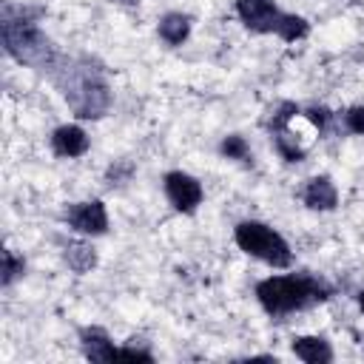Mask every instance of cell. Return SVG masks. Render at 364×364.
Masks as SVG:
<instances>
[{
	"label": "cell",
	"mask_w": 364,
	"mask_h": 364,
	"mask_svg": "<svg viewBox=\"0 0 364 364\" xmlns=\"http://www.w3.org/2000/svg\"><path fill=\"white\" fill-rule=\"evenodd\" d=\"M63 100L74 111L77 119H102L111 108V85L105 80V68L94 57H63L48 71Z\"/></svg>",
	"instance_id": "1"
},
{
	"label": "cell",
	"mask_w": 364,
	"mask_h": 364,
	"mask_svg": "<svg viewBox=\"0 0 364 364\" xmlns=\"http://www.w3.org/2000/svg\"><path fill=\"white\" fill-rule=\"evenodd\" d=\"M37 17H40L37 9L3 0V9H0L3 48L20 65H28V68H37V71H51L60 60V51L46 37V31L37 26Z\"/></svg>",
	"instance_id": "2"
},
{
	"label": "cell",
	"mask_w": 364,
	"mask_h": 364,
	"mask_svg": "<svg viewBox=\"0 0 364 364\" xmlns=\"http://www.w3.org/2000/svg\"><path fill=\"white\" fill-rule=\"evenodd\" d=\"M333 296V287L313 276V273H284V276H267L256 284V301L262 310L273 318L310 310Z\"/></svg>",
	"instance_id": "3"
},
{
	"label": "cell",
	"mask_w": 364,
	"mask_h": 364,
	"mask_svg": "<svg viewBox=\"0 0 364 364\" xmlns=\"http://www.w3.org/2000/svg\"><path fill=\"white\" fill-rule=\"evenodd\" d=\"M236 17L253 34H276L284 43H299L310 34V23L301 14L282 11L273 0H236Z\"/></svg>",
	"instance_id": "4"
},
{
	"label": "cell",
	"mask_w": 364,
	"mask_h": 364,
	"mask_svg": "<svg viewBox=\"0 0 364 364\" xmlns=\"http://www.w3.org/2000/svg\"><path fill=\"white\" fill-rule=\"evenodd\" d=\"M233 242L239 245V250H245L247 256H253L270 267L284 270L293 264V250H290L287 239L264 222H256V219L239 222L233 228Z\"/></svg>",
	"instance_id": "5"
},
{
	"label": "cell",
	"mask_w": 364,
	"mask_h": 364,
	"mask_svg": "<svg viewBox=\"0 0 364 364\" xmlns=\"http://www.w3.org/2000/svg\"><path fill=\"white\" fill-rule=\"evenodd\" d=\"M299 114H301V105H296V102L287 100V102H282V105L270 114V122H267L276 154H279L284 162H290V165L304 162V156H307V148H304V145L299 142V136L290 131V119L299 117Z\"/></svg>",
	"instance_id": "6"
},
{
	"label": "cell",
	"mask_w": 364,
	"mask_h": 364,
	"mask_svg": "<svg viewBox=\"0 0 364 364\" xmlns=\"http://www.w3.org/2000/svg\"><path fill=\"white\" fill-rule=\"evenodd\" d=\"M162 191H165L171 208L179 210V213H185V216L196 213L199 205L205 202L202 182L193 173H188V171H168L162 176Z\"/></svg>",
	"instance_id": "7"
},
{
	"label": "cell",
	"mask_w": 364,
	"mask_h": 364,
	"mask_svg": "<svg viewBox=\"0 0 364 364\" xmlns=\"http://www.w3.org/2000/svg\"><path fill=\"white\" fill-rule=\"evenodd\" d=\"M65 225L80 236H102L108 230V210L102 199H85L65 208Z\"/></svg>",
	"instance_id": "8"
},
{
	"label": "cell",
	"mask_w": 364,
	"mask_h": 364,
	"mask_svg": "<svg viewBox=\"0 0 364 364\" xmlns=\"http://www.w3.org/2000/svg\"><path fill=\"white\" fill-rule=\"evenodd\" d=\"M88 148H91V139H88L85 128H80V125H74V122L57 125V128L51 131V151H54V156H60V159H77V156H82Z\"/></svg>",
	"instance_id": "9"
},
{
	"label": "cell",
	"mask_w": 364,
	"mask_h": 364,
	"mask_svg": "<svg viewBox=\"0 0 364 364\" xmlns=\"http://www.w3.org/2000/svg\"><path fill=\"white\" fill-rule=\"evenodd\" d=\"M301 202H304L310 210L327 213V210H336V205H338V191H336V185H333L330 176L318 173V176H310V179L304 182Z\"/></svg>",
	"instance_id": "10"
},
{
	"label": "cell",
	"mask_w": 364,
	"mask_h": 364,
	"mask_svg": "<svg viewBox=\"0 0 364 364\" xmlns=\"http://www.w3.org/2000/svg\"><path fill=\"white\" fill-rule=\"evenodd\" d=\"M80 347L88 361H114L117 358V344L102 327H82L80 330Z\"/></svg>",
	"instance_id": "11"
},
{
	"label": "cell",
	"mask_w": 364,
	"mask_h": 364,
	"mask_svg": "<svg viewBox=\"0 0 364 364\" xmlns=\"http://www.w3.org/2000/svg\"><path fill=\"white\" fill-rule=\"evenodd\" d=\"M293 355L307 364H330L333 347L324 336H299V338H293Z\"/></svg>",
	"instance_id": "12"
},
{
	"label": "cell",
	"mask_w": 364,
	"mask_h": 364,
	"mask_svg": "<svg viewBox=\"0 0 364 364\" xmlns=\"http://www.w3.org/2000/svg\"><path fill=\"white\" fill-rule=\"evenodd\" d=\"M191 17L188 14H182V11H168L162 20H159V26H156V34H159V40L165 43V46H171V48H176V46H182L188 37H191Z\"/></svg>",
	"instance_id": "13"
},
{
	"label": "cell",
	"mask_w": 364,
	"mask_h": 364,
	"mask_svg": "<svg viewBox=\"0 0 364 364\" xmlns=\"http://www.w3.org/2000/svg\"><path fill=\"white\" fill-rule=\"evenodd\" d=\"M63 259H65V264H68L74 273H88V270L97 267V250H94V245L85 242V239L68 242V245L63 247Z\"/></svg>",
	"instance_id": "14"
},
{
	"label": "cell",
	"mask_w": 364,
	"mask_h": 364,
	"mask_svg": "<svg viewBox=\"0 0 364 364\" xmlns=\"http://www.w3.org/2000/svg\"><path fill=\"white\" fill-rule=\"evenodd\" d=\"M219 154L225 159H233V162H242V165H253V151L247 145V139L242 134H228L222 136L219 142Z\"/></svg>",
	"instance_id": "15"
},
{
	"label": "cell",
	"mask_w": 364,
	"mask_h": 364,
	"mask_svg": "<svg viewBox=\"0 0 364 364\" xmlns=\"http://www.w3.org/2000/svg\"><path fill=\"white\" fill-rule=\"evenodd\" d=\"M23 273H26V259L6 247V250L0 253V284H3V287H11Z\"/></svg>",
	"instance_id": "16"
},
{
	"label": "cell",
	"mask_w": 364,
	"mask_h": 364,
	"mask_svg": "<svg viewBox=\"0 0 364 364\" xmlns=\"http://www.w3.org/2000/svg\"><path fill=\"white\" fill-rule=\"evenodd\" d=\"M301 117H304L318 134H327V131H330L333 111H330L327 105H307V108H301Z\"/></svg>",
	"instance_id": "17"
},
{
	"label": "cell",
	"mask_w": 364,
	"mask_h": 364,
	"mask_svg": "<svg viewBox=\"0 0 364 364\" xmlns=\"http://www.w3.org/2000/svg\"><path fill=\"white\" fill-rule=\"evenodd\" d=\"M134 162H128V159H117L114 165H108V171H105V182L114 188V185H122V182H128L131 176H134Z\"/></svg>",
	"instance_id": "18"
},
{
	"label": "cell",
	"mask_w": 364,
	"mask_h": 364,
	"mask_svg": "<svg viewBox=\"0 0 364 364\" xmlns=\"http://www.w3.org/2000/svg\"><path fill=\"white\" fill-rule=\"evenodd\" d=\"M117 358H125V361H145V364H151V361H154V353H151L148 347L136 344V338H131L128 344L117 347Z\"/></svg>",
	"instance_id": "19"
},
{
	"label": "cell",
	"mask_w": 364,
	"mask_h": 364,
	"mask_svg": "<svg viewBox=\"0 0 364 364\" xmlns=\"http://www.w3.org/2000/svg\"><path fill=\"white\" fill-rule=\"evenodd\" d=\"M344 128H347L350 134L364 136V105H350V108L344 111Z\"/></svg>",
	"instance_id": "20"
},
{
	"label": "cell",
	"mask_w": 364,
	"mask_h": 364,
	"mask_svg": "<svg viewBox=\"0 0 364 364\" xmlns=\"http://www.w3.org/2000/svg\"><path fill=\"white\" fill-rule=\"evenodd\" d=\"M355 301H358V310H361V313H364V287H361V290H358V296H355Z\"/></svg>",
	"instance_id": "21"
}]
</instances>
